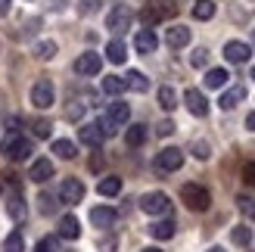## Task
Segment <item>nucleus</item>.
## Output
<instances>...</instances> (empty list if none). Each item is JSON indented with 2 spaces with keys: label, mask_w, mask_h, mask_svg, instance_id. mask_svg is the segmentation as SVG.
<instances>
[{
  "label": "nucleus",
  "mask_w": 255,
  "mask_h": 252,
  "mask_svg": "<svg viewBox=\"0 0 255 252\" xmlns=\"http://www.w3.org/2000/svg\"><path fill=\"white\" fill-rule=\"evenodd\" d=\"M252 44H255V34H252Z\"/></svg>",
  "instance_id": "obj_47"
},
{
  "label": "nucleus",
  "mask_w": 255,
  "mask_h": 252,
  "mask_svg": "<svg viewBox=\"0 0 255 252\" xmlns=\"http://www.w3.org/2000/svg\"><path fill=\"white\" fill-rule=\"evenodd\" d=\"M131 119V106L128 103H122V100H116V103H109V109H106V116H103V122H100V128H103V134L109 137V134H116L122 125Z\"/></svg>",
  "instance_id": "obj_2"
},
{
  "label": "nucleus",
  "mask_w": 255,
  "mask_h": 252,
  "mask_svg": "<svg viewBox=\"0 0 255 252\" xmlns=\"http://www.w3.org/2000/svg\"><path fill=\"white\" fill-rule=\"evenodd\" d=\"M140 252H162V249H156V246H146V249H140Z\"/></svg>",
  "instance_id": "obj_44"
},
{
  "label": "nucleus",
  "mask_w": 255,
  "mask_h": 252,
  "mask_svg": "<svg viewBox=\"0 0 255 252\" xmlns=\"http://www.w3.org/2000/svg\"><path fill=\"white\" fill-rule=\"evenodd\" d=\"M6 212H9V218L12 221H25V215H28V212H25V203H22V193L19 190H12L9 193V199H6Z\"/></svg>",
  "instance_id": "obj_18"
},
{
  "label": "nucleus",
  "mask_w": 255,
  "mask_h": 252,
  "mask_svg": "<svg viewBox=\"0 0 255 252\" xmlns=\"http://www.w3.org/2000/svg\"><path fill=\"white\" fill-rule=\"evenodd\" d=\"M193 156H196V159H209V143H202V140L193 143Z\"/></svg>",
  "instance_id": "obj_39"
},
{
  "label": "nucleus",
  "mask_w": 255,
  "mask_h": 252,
  "mask_svg": "<svg viewBox=\"0 0 255 252\" xmlns=\"http://www.w3.org/2000/svg\"><path fill=\"white\" fill-rule=\"evenodd\" d=\"M134 47H137V53H152V50L159 47V37L152 28H140L134 34Z\"/></svg>",
  "instance_id": "obj_15"
},
{
  "label": "nucleus",
  "mask_w": 255,
  "mask_h": 252,
  "mask_svg": "<svg viewBox=\"0 0 255 252\" xmlns=\"http://www.w3.org/2000/svg\"><path fill=\"white\" fill-rule=\"evenodd\" d=\"M156 131H159V137H168V134H174V122H162Z\"/></svg>",
  "instance_id": "obj_40"
},
{
  "label": "nucleus",
  "mask_w": 255,
  "mask_h": 252,
  "mask_svg": "<svg viewBox=\"0 0 255 252\" xmlns=\"http://www.w3.org/2000/svg\"><path fill=\"white\" fill-rule=\"evenodd\" d=\"M100 69H103V59L97 53H81L75 59V72L78 75H100Z\"/></svg>",
  "instance_id": "obj_12"
},
{
  "label": "nucleus",
  "mask_w": 255,
  "mask_h": 252,
  "mask_svg": "<svg viewBox=\"0 0 255 252\" xmlns=\"http://www.w3.org/2000/svg\"><path fill=\"white\" fill-rule=\"evenodd\" d=\"M41 212H44V215H53V212H56V203H53V196H50V193L41 196Z\"/></svg>",
  "instance_id": "obj_37"
},
{
  "label": "nucleus",
  "mask_w": 255,
  "mask_h": 252,
  "mask_svg": "<svg viewBox=\"0 0 255 252\" xmlns=\"http://www.w3.org/2000/svg\"><path fill=\"white\" fill-rule=\"evenodd\" d=\"M243 97H246V87H243V84H237V87H231V91H224V94H221L218 106H221V109H234Z\"/></svg>",
  "instance_id": "obj_20"
},
{
  "label": "nucleus",
  "mask_w": 255,
  "mask_h": 252,
  "mask_svg": "<svg viewBox=\"0 0 255 252\" xmlns=\"http://www.w3.org/2000/svg\"><path fill=\"white\" fill-rule=\"evenodd\" d=\"M3 252H25V240L19 231H12L6 240H3Z\"/></svg>",
  "instance_id": "obj_32"
},
{
  "label": "nucleus",
  "mask_w": 255,
  "mask_h": 252,
  "mask_svg": "<svg viewBox=\"0 0 255 252\" xmlns=\"http://www.w3.org/2000/svg\"><path fill=\"white\" fill-rule=\"evenodd\" d=\"M165 44H168L171 50H181L190 44V28L187 25H171L168 31H165Z\"/></svg>",
  "instance_id": "obj_14"
},
{
  "label": "nucleus",
  "mask_w": 255,
  "mask_h": 252,
  "mask_svg": "<svg viewBox=\"0 0 255 252\" xmlns=\"http://www.w3.org/2000/svg\"><path fill=\"white\" fill-rule=\"evenodd\" d=\"M209 252H224V249H221V246H212V249H209Z\"/></svg>",
  "instance_id": "obj_45"
},
{
  "label": "nucleus",
  "mask_w": 255,
  "mask_h": 252,
  "mask_svg": "<svg viewBox=\"0 0 255 252\" xmlns=\"http://www.w3.org/2000/svg\"><path fill=\"white\" fill-rule=\"evenodd\" d=\"M116 221H119V212L116 209H109V206L91 209V224H94V228H112Z\"/></svg>",
  "instance_id": "obj_13"
},
{
  "label": "nucleus",
  "mask_w": 255,
  "mask_h": 252,
  "mask_svg": "<svg viewBox=\"0 0 255 252\" xmlns=\"http://www.w3.org/2000/svg\"><path fill=\"white\" fill-rule=\"evenodd\" d=\"M234 240H237L240 246H249V240H252V231H249V228H234Z\"/></svg>",
  "instance_id": "obj_35"
},
{
  "label": "nucleus",
  "mask_w": 255,
  "mask_h": 252,
  "mask_svg": "<svg viewBox=\"0 0 255 252\" xmlns=\"http://www.w3.org/2000/svg\"><path fill=\"white\" fill-rule=\"evenodd\" d=\"M34 252H56V237H44V240L34 246Z\"/></svg>",
  "instance_id": "obj_36"
},
{
  "label": "nucleus",
  "mask_w": 255,
  "mask_h": 252,
  "mask_svg": "<svg viewBox=\"0 0 255 252\" xmlns=\"http://www.w3.org/2000/svg\"><path fill=\"white\" fill-rule=\"evenodd\" d=\"M125 84L131 87V91H137V94H146L149 91V78H146L143 72H128L125 75Z\"/></svg>",
  "instance_id": "obj_23"
},
{
  "label": "nucleus",
  "mask_w": 255,
  "mask_h": 252,
  "mask_svg": "<svg viewBox=\"0 0 255 252\" xmlns=\"http://www.w3.org/2000/svg\"><path fill=\"white\" fill-rule=\"evenodd\" d=\"M174 12H177L174 0H146L140 9V22H143V28H152L165 19H174Z\"/></svg>",
  "instance_id": "obj_1"
},
{
  "label": "nucleus",
  "mask_w": 255,
  "mask_h": 252,
  "mask_svg": "<svg viewBox=\"0 0 255 252\" xmlns=\"http://www.w3.org/2000/svg\"><path fill=\"white\" fill-rule=\"evenodd\" d=\"M249 56H252V50H249V44H243V41H227L224 44V59L227 62H249Z\"/></svg>",
  "instance_id": "obj_11"
},
{
  "label": "nucleus",
  "mask_w": 255,
  "mask_h": 252,
  "mask_svg": "<svg viewBox=\"0 0 255 252\" xmlns=\"http://www.w3.org/2000/svg\"><path fill=\"white\" fill-rule=\"evenodd\" d=\"M125 143L128 146H143L146 143V125H131L125 134Z\"/></svg>",
  "instance_id": "obj_24"
},
{
  "label": "nucleus",
  "mask_w": 255,
  "mask_h": 252,
  "mask_svg": "<svg viewBox=\"0 0 255 252\" xmlns=\"http://www.w3.org/2000/svg\"><path fill=\"white\" fill-rule=\"evenodd\" d=\"M34 134L37 137H50V122H37L34 125Z\"/></svg>",
  "instance_id": "obj_41"
},
{
  "label": "nucleus",
  "mask_w": 255,
  "mask_h": 252,
  "mask_svg": "<svg viewBox=\"0 0 255 252\" xmlns=\"http://www.w3.org/2000/svg\"><path fill=\"white\" fill-rule=\"evenodd\" d=\"M184 103H187V109L193 112L196 119H206L209 116V100H206L202 91H196V87H190V91L184 94Z\"/></svg>",
  "instance_id": "obj_10"
},
{
  "label": "nucleus",
  "mask_w": 255,
  "mask_h": 252,
  "mask_svg": "<svg viewBox=\"0 0 255 252\" xmlns=\"http://www.w3.org/2000/svg\"><path fill=\"white\" fill-rule=\"evenodd\" d=\"M246 128L255 131V112H249V116H246Z\"/></svg>",
  "instance_id": "obj_42"
},
{
  "label": "nucleus",
  "mask_w": 255,
  "mask_h": 252,
  "mask_svg": "<svg viewBox=\"0 0 255 252\" xmlns=\"http://www.w3.org/2000/svg\"><path fill=\"white\" fill-rule=\"evenodd\" d=\"M53 153L59 159H75L78 156V146H75L72 140H53Z\"/></svg>",
  "instance_id": "obj_29"
},
{
  "label": "nucleus",
  "mask_w": 255,
  "mask_h": 252,
  "mask_svg": "<svg viewBox=\"0 0 255 252\" xmlns=\"http://www.w3.org/2000/svg\"><path fill=\"white\" fill-rule=\"evenodd\" d=\"M140 209H143L146 215H168V212H171V199L165 196L162 190H152V193L140 196Z\"/></svg>",
  "instance_id": "obj_5"
},
{
  "label": "nucleus",
  "mask_w": 255,
  "mask_h": 252,
  "mask_svg": "<svg viewBox=\"0 0 255 252\" xmlns=\"http://www.w3.org/2000/svg\"><path fill=\"white\" fill-rule=\"evenodd\" d=\"M28 178H31L34 184H47L50 178H53V162H50V159H37V162H31Z\"/></svg>",
  "instance_id": "obj_17"
},
{
  "label": "nucleus",
  "mask_w": 255,
  "mask_h": 252,
  "mask_svg": "<svg viewBox=\"0 0 255 252\" xmlns=\"http://www.w3.org/2000/svg\"><path fill=\"white\" fill-rule=\"evenodd\" d=\"M56 103V91H53V84H50L47 78H41L34 87H31V106L34 109H50Z\"/></svg>",
  "instance_id": "obj_8"
},
{
  "label": "nucleus",
  "mask_w": 255,
  "mask_h": 252,
  "mask_svg": "<svg viewBox=\"0 0 255 252\" xmlns=\"http://www.w3.org/2000/svg\"><path fill=\"white\" fill-rule=\"evenodd\" d=\"M159 106H162V109H168V112L177 106V94H174V87H168V84H162V87H159Z\"/></svg>",
  "instance_id": "obj_27"
},
{
  "label": "nucleus",
  "mask_w": 255,
  "mask_h": 252,
  "mask_svg": "<svg viewBox=\"0 0 255 252\" xmlns=\"http://www.w3.org/2000/svg\"><path fill=\"white\" fill-rule=\"evenodd\" d=\"M78 137H81V143H87V146H103V140H106V134H103V128H100V122L97 125H84V128H78Z\"/></svg>",
  "instance_id": "obj_16"
},
{
  "label": "nucleus",
  "mask_w": 255,
  "mask_h": 252,
  "mask_svg": "<svg viewBox=\"0 0 255 252\" xmlns=\"http://www.w3.org/2000/svg\"><path fill=\"white\" fill-rule=\"evenodd\" d=\"M252 78H255V66H252Z\"/></svg>",
  "instance_id": "obj_46"
},
{
  "label": "nucleus",
  "mask_w": 255,
  "mask_h": 252,
  "mask_svg": "<svg viewBox=\"0 0 255 252\" xmlns=\"http://www.w3.org/2000/svg\"><path fill=\"white\" fill-rule=\"evenodd\" d=\"M184 165V153L177 146H165L162 153L156 156V171L159 174H171V171H177Z\"/></svg>",
  "instance_id": "obj_7"
},
{
  "label": "nucleus",
  "mask_w": 255,
  "mask_h": 252,
  "mask_svg": "<svg viewBox=\"0 0 255 252\" xmlns=\"http://www.w3.org/2000/svg\"><path fill=\"white\" fill-rule=\"evenodd\" d=\"M97 190L103 196H116V193H122V178H103Z\"/></svg>",
  "instance_id": "obj_30"
},
{
  "label": "nucleus",
  "mask_w": 255,
  "mask_h": 252,
  "mask_svg": "<svg viewBox=\"0 0 255 252\" xmlns=\"http://www.w3.org/2000/svg\"><path fill=\"white\" fill-rule=\"evenodd\" d=\"M212 16H215V3H212V0H196V3H193V19L206 22Z\"/></svg>",
  "instance_id": "obj_26"
},
{
  "label": "nucleus",
  "mask_w": 255,
  "mask_h": 252,
  "mask_svg": "<svg viewBox=\"0 0 255 252\" xmlns=\"http://www.w3.org/2000/svg\"><path fill=\"white\" fill-rule=\"evenodd\" d=\"M106 59H109V62H116V66H122V62L128 59V47L119 41V37H116V41H109V44H106Z\"/></svg>",
  "instance_id": "obj_22"
},
{
  "label": "nucleus",
  "mask_w": 255,
  "mask_h": 252,
  "mask_svg": "<svg viewBox=\"0 0 255 252\" xmlns=\"http://www.w3.org/2000/svg\"><path fill=\"white\" fill-rule=\"evenodd\" d=\"M190 62H193L196 69H206V66H209V50H206V47H196L193 53H190Z\"/></svg>",
  "instance_id": "obj_33"
},
{
  "label": "nucleus",
  "mask_w": 255,
  "mask_h": 252,
  "mask_svg": "<svg viewBox=\"0 0 255 252\" xmlns=\"http://www.w3.org/2000/svg\"><path fill=\"white\" fill-rule=\"evenodd\" d=\"M243 181H246L249 187H255V162H249V165L243 168Z\"/></svg>",
  "instance_id": "obj_38"
},
{
  "label": "nucleus",
  "mask_w": 255,
  "mask_h": 252,
  "mask_svg": "<svg viewBox=\"0 0 255 252\" xmlns=\"http://www.w3.org/2000/svg\"><path fill=\"white\" fill-rule=\"evenodd\" d=\"M202 81H206V87H212V91H218V87H224L227 81H231V72H227V69H209Z\"/></svg>",
  "instance_id": "obj_21"
},
{
  "label": "nucleus",
  "mask_w": 255,
  "mask_h": 252,
  "mask_svg": "<svg viewBox=\"0 0 255 252\" xmlns=\"http://www.w3.org/2000/svg\"><path fill=\"white\" fill-rule=\"evenodd\" d=\"M131 22H134V9H131V6H125V3H119V6H112V9H109V16H106V28H112L116 34H122V31L131 28Z\"/></svg>",
  "instance_id": "obj_6"
},
{
  "label": "nucleus",
  "mask_w": 255,
  "mask_h": 252,
  "mask_svg": "<svg viewBox=\"0 0 255 252\" xmlns=\"http://www.w3.org/2000/svg\"><path fill=\"white\" fill-rule=\"evenodd\" d=\"M103 91L109 97H119L122 91H128V84H125V78H119V75H109V78H103Z\"/></svg>",
  "instance_id": "obj_28"
},
{
  "label": "nucleus",
  "mask_w": 255,
  "mask_h": 252,
  "mask_svg": "<svg viewBox=\"0 0 255 252\" xmlns=\"http://www.w3.org/2000/svg\"><path fill=\"white\" fill-rule=\"evenodd\" d=\"M34 56L37 59H53L56 56V44L53 41H37L34 44Z\"/></svg>",
  "instance_id": "obj_31"
},
{
  "label": "nucleus",
  "mask_w": 255,
  "mask_h": 252,
  "mask_svg": "<svg viewBox=\"0 0 255 252\" xmlns=\"http://www.w3.org/2000/svg\"><path fill=\"white\" fill-rule=\"evenodd\" d=\"M59 237H66V240H78L81 237V224H78V218L75 215H66L59 221Z\"/></svg>",
  "instance_id": "obj_19"
},
{
  "label": "nucleus",
  "mask_w": 255,
  "mask_h": 252,
  "mask_svg": "<svg viewBox=\"0 0 255 252\" xmlns=\"http://www.w3.org/2000/svg\"><path fill=\"white\" fill-rule=\"evenodd\" d=\"M181 199L187 203V209H193V212H206L212 206V193L206 187H199V184H184L181 187Z\"/></svg>",
  "instance_id": "obj_4"
},
{
  "label": "nucleus",
  "mask_w": 255,
  "mask_h": 252,
  "mask_svg": "<svg viewBox=\"0 0 255 252\" xmlns=\"http://www.w3.org/2000/svg\"><path fill=\"white\" fill-rule=\"evenodd\" d=\"M9 12V0H0V16H6Z\"/></svg>",
  "instance_id": "obj_43"
},
{
  "label": "nucleus",
  "mask_w": 255,
  "mask_h": 252,
  "mask_svg": "<svg viewBox=\"0 0 255 252\" xmlns=\"http://www.w3.org/2000/svg\"><path fill=\"white\" fill-rule=\"evenodd\" d=\"M0 153L9 162H22V159L31 156V140H25L22 134H6V140L0 143Z\"/></svg>",
  "instance_id": "obj_3"
},
{
  "label": "nucleus",
  "mask_w": 255,
  "mask_h": 252,
  "mask_svg": "<svg viewBox=\"0 0 255 252\" xmlns=\"http://www.w3.org/2000/svg\"><path fill=\"white\" fill-rule=\"evenodd\" d=\"M149 234L156 237V240H171V237H174V221H171V218H165V221H156V224L149 228Z\"/></svg>",
  "instance_id": "obj_25"
},
{
  "label": "nucleus",
  "mask_w": 255,
  "mask_h": 252,
  "mask_svg": "<svg viewBox=\"0 0 255 252\" xmlns=\"http://www.w3.org/2000/svg\"><path fill=\"white\" fill-rule=\"evenodd\" d=\"M59 199L62 203H69V206H78L81 199H84V184L78 178H66L59 187Z\"/></svg>",
  "instance_id": "obj_9"
},
{
  "label": "nucleus",
  "mask_w": 255,
  "mask_h": 252,
  "mask_svg": "<svg viewBox=\"0 0 255 252\" xmlns=\"http://www.w3.org/2000/svg\"><path fill=\"white\" fill-rule=\"evenodd\" d=\"M237 206H240V212H243L246 218H255V199H252V196H240Z\"/></svg>",
  "instance_id": "obj_34"
}]
</instances>
